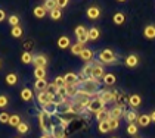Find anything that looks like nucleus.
Listing matches in <instances>:
<instances>
[{
    "instance_id": "1",
    "label": "nucleus",
    "mask_w": 155,
    "mask_h": 138,
    "mask_svg": "<svg viewBox=\"0 0 155 138\" xmlns=\"http://www.w3.org/2000/svg\"><path fill=\"white\" fill-rule=\"evenodd\" d=\"M97 62L102 65H109V66H112V65H117V62H118V55L112 50V49H102L99 53H97Z\"/></svg>"
},
{
    "instance_id": "2",
    "label": "nucleus",
    "mask_w": 155,
    "mask_h": 138,
    "mask_svg": "<svg viewBox=\"0 0 155 138\" xmlns=\"http://www.w3.org/2000/svg\"><path fill=\"white\" fill-rule=\"evenodd\" d=\"M89 28H86L84 25H77L74 28V35H75V40L77 43H81V44H86L89 41V33H87Z\"/></svg>"
},
{
    "instance_id": "3",
    "label": "nucleus",
    "mask_w": 155,
    "mask_h": 138,
    "mask_svg": "<svg viewBox=\"0 0 155 138\" xmlns=\"http://www.w3.org/2000/svg\"><path fill=\"white\" fill-rule=\"evenodd\" d=\"M3 81H5L6 87H9V88L18 87V84H19V74H18L16 71H9V72L5 74Z\"/></svg>"
},
{
    "instance_id": "4",
    "label": "nucleus",
    "mask_w": 155,
    "mask_h": 138,
    "mask_svg": "<svg viewBox=\"0 0 155 138\" xmlns=\"http://www.w3.org/2000/svg\"><path fill=\"white\" fill-rule=\"evenodd\" d=\"M86 16H87V19H90V21H97V19L102 16V9H101L97 5H90V6L86 9Z\"/></svg>"
},
{
    "instance_id": "5",
    "label": "nucleus",
    "mask_w": 155,
    "mask_h": 138,
    "mask_svg": "<svg viewBox=\"0 0 155 138\" xmlns=\"http://www.w3.org/2000/svg\"><path fill=\"white\" fill-rule=\"evenodd\" d=\"M19 99H21L24 103H30V102H33V100L36 99L33 88H31V87H27V85H24V87L19 90Z\"/></svg>"
},
{
    "instance_id": "6",
    "label": "nucleus",
    "mask_w": 155,
    "mask_h": 138,
    "mask_svg": "<svg viewBox=\"0 0 155 138\" xmlns=\"http://www.w3.org/2000/svg\"><path fill=\"white\" fill-rule=\"evenodd\" d=\"M49 65V58L45 53H36L33 59V66L34 68H46Z\"/></svg>"
},
{
    "instance_id": "7",
    "label": "nucleus",
    "mask_w": 155,
    "mask_h": 138,
    "mask_svg": "<svg viewBox=\"0 0 155 138\" xmlns=\"http://www.w3.org/2000/svg\"><path fill=\"white\" fill-rule=\"evenodd\" d=\"M104 107H105V103H104L99 97H96V99H92V100H90V103H89V106H87V109H86V110L96 115V113H97L99 110H102Z\"/></svg>"
},
{
    "instance_id": "8",
    "label": "nucleus",
    "mask_w": 155,
    "mask_h": 138,
    "mask_svg": "<svg viewBox=\"0 0 155 138\" xmlns=\"http://www.w3.org/2000/svg\"><path fill=\"white\" fill-rule=\"evenodd\" d=\"M97 97L105 103V106H107L108 103H112V102H115L117 100V94L112 91H109V90H99V93H97Z\"/></svg>"
},
{
    "instance_id": "9",
    "label": "nucleus",
    "mask_w": 155,
    "mask_h": 138,
    "mask_svg": "<svg viewBox=\"0 0 155 138\" xmlns=\"http://www.w3.org/2000/svg\"><path fill=\"white\" fill-rule=\"evenodd\" d=\"M71 44L72 43H71V37H70V35L62 34L56 38V46H58V49H61V50H67V49H70Z\"/></svg>"
},
{
    "instance_id": "10",
    "label": "nucleus",
    "mask_w": 155,
    "mask_h": 138,
    "mask_svg": "<svg viewBox=\"0 0 155 138\" xmlns=\"http://www.w3.org/2000/svg\"><path fill=\"white\" fill-rule=\"evenodd\" d=\"M15 132H16V135H19V137L28 135V134L31 132V124L27 122V121H22V122L18 125V128L15 129Z\"/></svg>"
},
{
    "instance_id": "11",
    "label": "nucleus",
    "mask_w": 155,
    "mask_h": 138,
    "mask_svg": "<svg viewBox=\"0 0 155 138\" xmlns=\"http://www.w3.org/2000/svg\"><path fill=\"white\" fill-rule=\"evenodd\" d=\"M12 104V97L5 91H0V110H8Z\"/></svg>"
},
{
    "instance_id": "12",
    "label": "nucleus",
    "mask_w": 155,
    "mask_h": 138,
    "mask_svg": "<svg viewBox=\"0 0 155 138\" xmlns=\"http://www.w3.org/2000/svg\"><path fill=\"white\" fill-rule=\"evenodd\" d=\"M139 62H140V59H139V56H137L136 53H130V55H127L126 59H124V65L130 69L139 66Z\"/></svg>"
},
{
    "instance_id": "13",
    "label": "nucleus",
    "mask_w": 155,
    "mask_h": 138,
    "mask_svg": "<svg viewBox=\"0 0 155 138\" xmlns=\"http://www.w3.org/2000/svg\"><path fill=\"white\" fill-rule=\"evenodd\" d=\"M105 68H104V65H101L97 60H96L95 63H93V71H92V77L96 78V80H102L104 77H105Z\"/></svg>"
},
{
    "instance_id": "14",
    "label": "nucleus",
    "mask_w": 155,
    "mask_h": 138,
    "mask_svg": "<svg viewBox=\"0 0 155 138\" xmlns=\"http://www.w3.org/2000/svg\"><path fill=\"white\" fill-rule=\"evenodd\" d=\"M33 59H34V53H31L30 50H22L21 55H19V60L24 66L33 65Z\"/></svg>"
},
{
    "instance_id": "15",
    "label": "nucleus",
    "mask_w": 155,
    "mask_h": 138,
    "mask_svg": "<svg viewBox=\"0 0 155 138\" xmlns=\"http://www.w3.org/2000/svg\"><path fill=\"white\" fill-rule=\"evenodd\" d=\"M124 112H126L124 107L121 104H117V106L109 109V119H121L124 116Z\"/></svg>"
},
{
    "instance_id": "16",
    "label": "nucleus",
    "mask_w": 155,
    "mask_h": 138,
    "mask_svg": "<svg viewBox=\"0 0 155 138\" xmlns=\"http://www.w3.org/2000/svg\"><path fill=\"white\" fill-rule=\"evenodd\" d=\"M9 35L12 37L13 40H22L25 35V30L22 25H18V27H13L9 30Z\"/></svg>"
},
{
    "instance_id": "17",
    "label": "nucleus",
    "mask_w": 155,
    "mask_h": 138,
    "mask_svg": "<svg viewBox=\"0 0 155 138\" xmlns=\"http://www.w3.org/2000/svg\"><path fill=\"white\" fill-rule=\"evenodd\" d=\"M24 121V118H22V115L21 113H18V112H12L11 113V118H9V127L11 128H13V129H16L18 128V125L21 124Z\"/></svg>"
},
{
    "instance_id": "18",
    "label": "nucleus",
    "mask_w": 155,
    "mask_h": 138,
    "mask_svg": "<svg viewBox=\"0 0 155 138\" xmlns=\"http://www.w3.org/2000/svg\"><path fill=\"white\" fill-rule=\"evenodd\" d=\"M6 24H8L11 28L18 27V25H22V18H21V15H19V13H9Z\"/></svg>"
},
{
    "instance_id": "19",
    "label": "nucleus",
    "mask_w": 155,
    "mask_h": 138,
    "mask_svg": "<svg viewBox=\"0 0 155 138\" xmlns=\"http://www.w3.org/2000/svg\"><path fill=\"white\" fill-rule=\"evenodd\" d=\"M48 13L49 12L45 9L43 5H36V6L33 8V16H34L36 19H43V18H46Z\"/></svg>"
},
{
    "instance_id": "20",
    "label": "nucleus",
    "mask_w": 155,
    "mask_h": 138,
    "mask_svg": "<svg viewBox=\"0 0 155 138\" xmlns=\"http://www.w3.org/2000/svg\"><path fill=\"white\" fill-rule=\"evenodd\" d=\"M78 58L81 59L83 62H86V63L93 62V59H95V52H93L92 49H89V47H84V50L80 53V56H78Z\"/></svg>"
},
{
    "instance_id": "21",
    "label": "nucleus",
    "mask_w": 155,
    "mask_h": 138,
    "mask_svg": "<svg viewBox=\"0 0 155 138\" xmlns=\"http://www.w3.org/2000/svg\"><path fill=\"white\" fill-rule=\"evenodd\" d=\"M143 37L146 40H155V24H148L145 28H143Z\"/></svg>"
},
{
    "instance_id": "22",
    "label": "nucleus",
    "mask_w": 155,
    "mask_h": 138,
    "mask_svg": "<svg viewBox=\"0 0 155 138\" xmlns=\"http://www.w3.org/2000/svg\"><path fill=\"white\" fill-rule=\"evenodd\" d=\"M137 118H139V113H137V110H126L124 112V119H126V122L127 124H136L137 122Z\"/></svg>"
},
{
    "instance_id": "23",
    "label": "nucleus",
    "mask_w": 155,
    "mask_h": 138,
    "mask_svg": "<svg viewBox=\"0 0 155 138\" xmlns=\"http://www.w3.org/2000/svg\"><path fill=\"white\" fill-rule=\"evenodd\" d=\"M64 80L67 85H78V74L75 72H68L64 75Z\"/></svg>"
},
{
    "instance_id": "24",
    "label": "nucleus",
    "mask_w": 155,
    "mask_h": 138,
    "mask_svg": "<svg viewBox=\"0 0 155 138\" xmlns=\"http://www.w3.org/2000/svg\"><path fill=\"white\" fill-rule=\"evenodd\" d=\"M140 104H142V97L139 94H131L130 97H129V106H130L133 110H136L137 107H140Z\"/></svg>"
},
{
    "instance_id": "25",
    "label": "nucleus",
    "mask_w": 155,
    "mask_h": 138,
    "mask_svg": "<svg viewBox=\"0 0 155 138\" xmlns=\"http://www.w3.org/2000/svg\"><path fill=\"white\" fill-rule=\"evenodd\" d=\"M34 90L38 93H45L49 90V82L46 80H36L34 81Z\"/></svg>"
},
{
    "instance_id": "26",
    "label": "nucleus",
    "mask_w": 155,
    "mask_h": 138,
    "mask_svg": "<svg viewBox=\"0 0 155 138\" xmlns=\"http://www.w3.org/2000/svg\"><path fill=\"white\" fill-rule=\"evenodd\" d=\"M137 127L140 128H146L151 125V116H149V113H142V115H139V118H137Z\"/></svg>"
},
{
    "instance_id": "27",
    "label": "nucleus",
    "mask_w": 155,
    "mask_h": 138,
    "mask_svg": "<svg viewBox=\"0 0 155 138\" xmlns=\"http://www.w3.org/2000/svg\"><path fill=\"white\" fill-rule=\"evenodd\" d=\"M87 33H89V41H97L101 38V30L97 27H90Z\"/></svg>"
},
{
    "instance_id": "28",
    "label": "nucleus",
    "mask_w": 155,
    "mask_h": 138,
    "mask_svg": "<svg viewBox=\"0 0 155 138\" xmlns=\"http://www.w3.org/2000/svg\"><path fill=\"white\" fill-rule=\"evenodd\" d=\"M95 118H96V121H97V124H99V122H105V121H109V109L104 107L102 110H99V112L96 113Z\"/></svg>"
},
{
    "instance_id": "29",
    "label": "nucleus",
    "mask_w": 155,
    "mask_h": 138,
    "mask_svg": "<svg viewBox=\"0 0 155 138\" xmlns=\"http://www.w3.org/2000/svg\"><path fill=\"white\" fill-rule=\"evenodd\" d=\"M33 77L36 80H46L48 78V69L46 68H34L33 69Z\"/></svg>"
},
{
    "instance_id": "30",
    "label": "nucleus",
    "mask_w": 155,
    "mask_h": 138,
    "mask_svg": "<svg viewBox=\"0 0 155 138\" xmlns=\"http://www.w3.org/2000/svg\"><path fill=\"white\" fill-rule=\"evenodd\" d=\"M102 82H104L107 87L114 85V84L117 82V77H115V74H112V72H108V74H105V77L102 78Z\"/></svg>"
},
{
    "instance_id": "31",
    "label": "nucleus",
    "mask_w": 155,
    "mask_h": 138,
    "mask_svg": "<svg viewBox=\"0 0 155 138\" xmlns=\"http://www.w3.org/2000/svg\"><path fill=\"white\" fill-rule=\"evenodd\" d=\"M41 109H43L41 112H43L46 116H49V118H50V116L56 115V109H58V106H56L55 103H49L48 106H45V107H41Z\"/></svg>"
},
{
    "instance_id": "32",
    "label": "nucleus",
    "mask_w": 155,
    "mask_h": 138,
    "mask_svg": "<svg viewBox=\"0 0 155 138\" xmlns=\"http://www.w3.org/2000/svg\"><path fill=\"white\" fill-rule=\"evenodd\" d=\"M112 22L115 24V25H123V24L126 22V13L124 12H115L114 13V16H112Z\"/></svg>"
},
{
    "instance_id": "33",
    "label": "nucleus",
    "mask_w": 155,
    "mask_h": 138,
    "mask_svg": "<svg viewBox=\"0 0 155 138\" xmlns=\"http://www.w3.org/2000/svg\"><path fill=\"white\" fill-rule=\"evenodd\" d=\"M92 71H93V63H92V62L84 63L83 69H81V72H80L78 75H81L84 78H89V77H92Z\"/></svg>"
},
{
    "instance_id": "34",
    "label": "nucleus",
    "mask_w": 155,
    "mask_h": 138,
    "mask_svg": "<svg viewBox=\"0 0 155 138\" xmlns=\"http://www.w3.org/2000/svg\"><path fill=\"white\" fill-rule=\"evenodd\" d=\"M126 132H127V135H130V137H137V134H139V127H137V124H127V127H126Z\"/></svg>"
},
{
    "instance_id": "35",
    "label": "nucleus",
    "mask_w": 155,
    "mask_h": 138,
    "mask_svg": "<svg viewBox=\"0 0 155 138\" xmlns=\"http://www.w3.org/2000/svg\"><path fill=\"white\" fill-rule=\"evenodd\" d=\"M84 50V44H81V43H74V44H71V47H70V52H71V55H74V56H80V53Z\"/></svg>"
},
{
    "instance_id": "36",
    "label": "nucleus",
    "mask_w": 155,
    "mask_h": 138,
    "mask_svg": "<svg viewBox=\"0 0 155 138\" xmlns=\"http://www.w3.org/2000/svg\"><path fill=\"white\" fill-rule=\"evenodd\" d=\"M67 87V99H75L78 93V85H65Z\"/></svg>"
},
{
    "instance_id": "37",
    "label": "nucleus",
    "mask_w": 155,
    "mask_h": 138,
    "mask_svg": "<svg viewBox=\"0 0 155 138\" xmlns=\"http://www.w3.org/2000/svg\"><path fill=\"white\" fill-rule=\"evenodd\" d=\"M48 16L52 19V21H61L62 16H64V13H62V11H61L59 8H56V9H53V11L49 12Z\"/></svg>"
},
{
    "instance_id": "38",
    "label": "nucleus",
    "mask_w": 155,
    "mask_h": 138,
    "mask_svg": "<svg viewBox=\"0 0 155 138\" xmlns=\"http://www.w3.org/2000/svg\"><path fill=\"white\" fill-rule=\"evenodd\" d=\"M97 131H99V134H102V135H105V134H108V132H111V128H109V121L99 122V124H97Z\"/></svg>"
},
{
    "instance_id": "39",
    "label": "nucleus",
    "mask_w": 155,
    "mask_h": 138,
    "mask_svg": "<svg viewBox=\"0 0 155 138\" xmlns=\"http://www.w3.org/2000/svg\"><path fill=\"white\" fill-rule=\"evenodd\" d=\"M41 5L45 6V9H46V11L50 12V11H53V9H56V8H58V0H45Z\"/></svg>"
},
{
    "instance_id": "40",
    "label": "nucleus",
    "mask_w": 155,
    "mask_h": 138,
    "mask_svg": "<svg viewBox=\"0 0 155 138\" xmlns=\"http://www.w3.org/2000/svg\"><path fill=\"white\" fill-rule=\"evenodd\" d=\"M11 112L9 110H0V125H8L9 124Z\"/></svg>"
},
{
    "instance_id": "41",
    "label": "nucleus",
    "mask_w": 155,
    "mask_h": 138,
    "mask_svg": "<svg viewBox=\"0 0 155 138\" xmlns=\"http://www.w3.org/2000/svg\"><path fill=\"white\" fill-rule=\"evenodd\" d=\"M36 100H37V103L40 104L41 107H45V106H48V104H49L48 99H46V91H45V93H37Z\"/></svg>"
},
{
    "instance_id": "42",
    "label": "nucleus",
    "mask_w": 155,
    "mask_h": 138,
    "mask_svg": "<svg viewBox=\"0 0 155 138\" xmlns=\"http://www.w3.org/2000/svg\"><path fill=\"white\" fill-rule=\"evenodd\" d=\"M52 85H53L55 88H61V87H65L67 84H65V80H64V77H62V75H56V77L53 78Z\"/></svg>"
},
{
    "instance_id": "43",
    "label": "nucleus",
    "mask_w": 155,
    "mask_h": 138,
    "mask_svg": "<svg viewBox=\"0 0 155 138\" xmlns=\"http://www.w3.org/2000/svg\"><path fill=\"white\" fill-rule=\"evenodd\" d=\"M109 128L111 131H117L120 128V119H109Z\"/></svg>"
},
{
    "instance_id": "44",
    "label": "nucleus",
    "mask_w": 155,
    "mask_h": 138,
    "mask_svg": "<svg viewBox=\"0 0 155 138\" xmlns=\"http://www.w3.org/2000/svg\"><path fill=\"white\" fill-rule=\"evenodd\" d=\"M8 12H6V9L5 8H0V24H3V22H6L8 21Z\"/></svg>"
},
{
    "instance_id": "45",
    "label": "nucleus",
    "mask_w": 155,
    "mask_h": 138,
    "mask_svg": "<svg viewBox=\"0 0 155 138\" xmlns=\"http://www.w3.org/2000/svg\"><path fill=\"white\" fill-rule=\"evenodd\" d=\"M56 96H58V97H62V99H67V87H61V88H58Z\"/></svg>"
},
{
    "instance_id": "46",
    "label": "nucleus",
    "mask_w": 155,
    "mask_h": 138,
    "mask_svg": "<svg viewBox=\"0 0 155 138\" xmlns=\"http://www.w3.org/2000/svg\"><path fill=\"white\" fill-rule=\"evenodd\" d=\"M59 125H61V128H62V129H67V128H68V125H70V121H68V119H65V118H61L59 119Z\"/></svg>"
},
{
    "instance_id": "47",
    "label": "nucleus",
    "mask_w": 155,
    "mask_h": 138,
    "mask_svg": "<svg viewBox=\"0 0 155 138\" xmlns=\"http://www.w3.org/2000/svg\"><path fill=\"white\" fill-rule=\"evenodd\" d=\"M68 5H70L68 0H58V8H59L61 11H62L64 8H68Z\"/></svg>"
},
{
    "instance_id": "48",
    "label": "nucleus",
    "mask_w": 155,
    "mask_h": 138,
    "mask_svg": "<svg viewBox=\"0 0 155 138\" xmlns=\"http://www.w3.org/2000/svg\"><path fill=\"white\" fill-rule=\"evenodd\" d=\"M149 116H151V122H154V124H155V109L151 112V113H149Z\"/></svg>"
},
{
    "instance_id": "49",
    "label": "nucleus",
    "mask_w": 155,
    "mask_h": 138,
    "mask_svg": "<svg viewBox=\"0 0 155 138\" xmlns=\"http://www.w3.org/2000/svg\"><path fill=\"white\" fill-rule=\"evenodd\" d=\"M3 66H5V60H3V58L0 56V72L3 71Z\"/></svg>"
},
{
    "instance_id": "50",
    "label": "nucleus",
    "mask_w": 155,
    "mask_h": 138,
    "mask_svg": "<svg viewBox=\"0 0 155 138\" xmlns=\"http://www.w3.org/2000/svg\"><path fill=\"white\" fill-rule=\"evenodd\" d=\"M38 138H52V137H50L49 134H41V135H40Z\"/></svg>"
},
{
    "instance_id": "51",
    "label": "nucleus",
    "mask_w": 155,
    "mask_h": 138,
    "mask_svg": "<svg viewBox=\"0 0 155 138\" xmlns=\"http://www.w3.org/2000/svg\"><path fill=\"white\" fill-rule=\"evenodd\" d=\"M11 138H22V137H19V135H13V137H11Z\"/></svg>"
},
{
    "instance_id": "52",
    "label": "nucleus",
    "mask_w": 155,
    "mask_h": 138,
    "mask_svg": "<svg viewBox=\"0 0 155 138\" xmlns=\"http://www.w3.org/2000/svg\"><path fill=\"white\" fill-rule=\"evenodd\" d=\"M111 138H118V137H111Z\"/></svg>"
},
{
    "instance_id": "53",
    "label": "nucleus",
    "mask_w": 155,
    "mask_h": 138,
    "mask_svg": "<svg viewBox=\"0 0 155 138\" xmlns=\"http://www.w3.org/2000/svg\"><path fill=\"white\" fill-rule=\"evenodd\" d=\"M134 138H140V137H134Z\"/></svg>"
}]
</instances>
